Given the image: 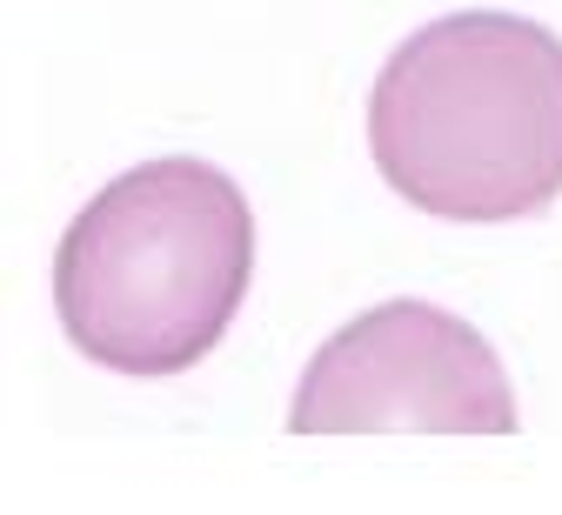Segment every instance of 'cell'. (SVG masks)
I'll list each match as a JSON object with an SVG mask.
<instances>
[{
  "mask_svg": "<svg viewBox=\"0 0 562 515\" xmlns=\"http://www.w3.org/2000/svg\"><path fill=\"white\" fill-rule=\"evenodd\" d=\"M382 181L436 221H529L562 194V34L522 14H442L369 88Z\"/></svg>",
  "mask_w": 562,
  "mask_h": 515,
  "instance_id": "cell-1",
  "label": "cell"
},
{
  "mask_svg": "<svg viewBox=\"0 0 562 515\" xmlns=\"http://www.w3.org/2000/svg\"><path fill=\"white\" fill-rule=\"evenodd\" d=\"M295 435H509L516 395L496 348L436 302H382L302 368Z\"/></svg>",
  "mask_w": 562,
  "mask_h": 515,
  "instance_id": "cell-3",
  "label": "cell"
},
{
  "mask_svg": "<svg viewBox=\"0 0 562 515\" xmlns=\"http://www.w3.org/2000/svg\"><path fill=\"white\" fill-rule=\"evenodd\" d=\"M255 275L248 194L194 155L114 175L54 248V315L114 376H181L207 361Z\"/></svg>",
  "mask_w": 562,
  "mask_h": 515,
  "instance_id": "cell-2",
  "label": "cell"
}]
</instances>
